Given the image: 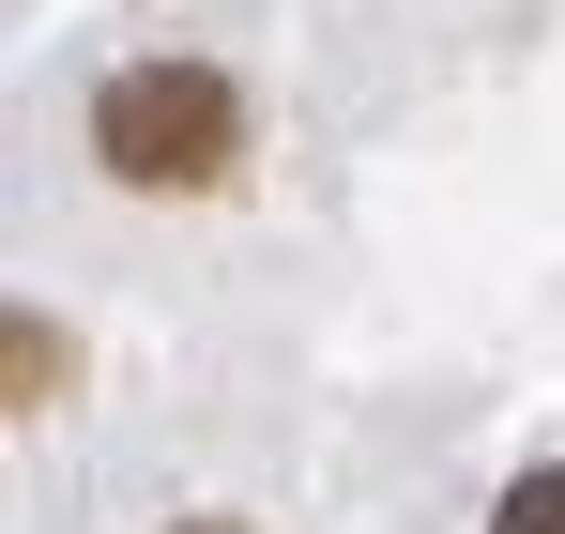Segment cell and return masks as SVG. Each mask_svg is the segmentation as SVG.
<instances>
[{
    "instance_id": "obj_1",
    "label": "cell",
    "mask_w": 565,
    "mask_h": 534,
    "mask_svg": "<svg viewBox=\"0 0 565 534\" xmlns=\"http://www.w3.org/2000/svg\"><path fill=\"white\" fill-rule=\"evenodd\" d=\"M93 153L138 199H199V183L245 169V92L214 77V62H122L93 92Z\"/></svg>"
},
{
    "instance_id": "obj_2",
    "label": "cell",
    "mask_w": 565,
    "mask_h": 534,
    "mask_svg": "<svg viewBox=\"0 0 565 534\" xmlns=\"http://www.w3.org/2000/svg\"><path fill=\"white\" fill-rule=\"evenodd\" d=\"M62 382H77V337L31 321V306H0V413H46Z\"/></svg>"
},
{
    "instance_id": "obj_3",
    "label": "cell",
    "mask_w": 565,
    "mask_h": 534,
    "mask_svg": "<svg viewBox=\"0 0 565 534\" xmlns=\"http://www.w3.org/2000/svg\"><path fill=\"white\" fill-rule=\"evenodd\" d=\"M489 534H565V473H520V489L489 504Z\"/></svg>"
},
{
    "instance_id": "obj_4",
    "label": "cell",
    "mask_w": 565,
    "mask_h": 534,
    "mask_svg": "<svg viewBox=\"0 0 565 534\" xmlns=\"http://www.w3.org/2000/svg\"><path fill=\"white\" fill-rule=\"evenodd\" d=\"M184 534H245V520H184Z\"/></svg>"
}]
</instances>
